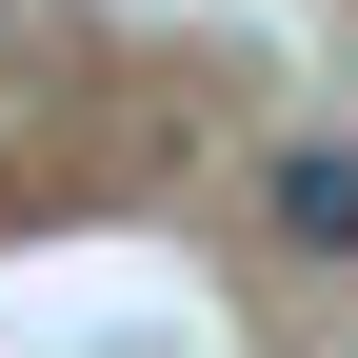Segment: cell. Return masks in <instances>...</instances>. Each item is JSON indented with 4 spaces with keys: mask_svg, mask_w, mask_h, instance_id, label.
Returning <instances> with one entry per match:
<instances>
[{
    "mask_svg": "<svg viewBox=\"0 0 358 358\" xmlns=\"http://www.w3.org/2000/svg\"><path fill=\"white\" fill-rule=\"evenodd\" d=\"M259 219H279V259H319V279H358V140H279V179H259Z\"/></svg>",
    "mask_w": 358,
    "mask_h": 358,
    "instance_id": "1",
    "label": "cell"
},
{
    "mask_svg": "<svg viewBox=\"0 0 358 358\" xmlns=\"http://www.w3.org/2000/svg\"><path fill=\"white\" fill-rule=\"evenodd\" d=\"M0 40H20V20H0Z\"/></svg>",
    "mask_w": 358,
    "mask_h": 358,
    "instance_id": "2",
    "label": "cell"
}]
</instances>
